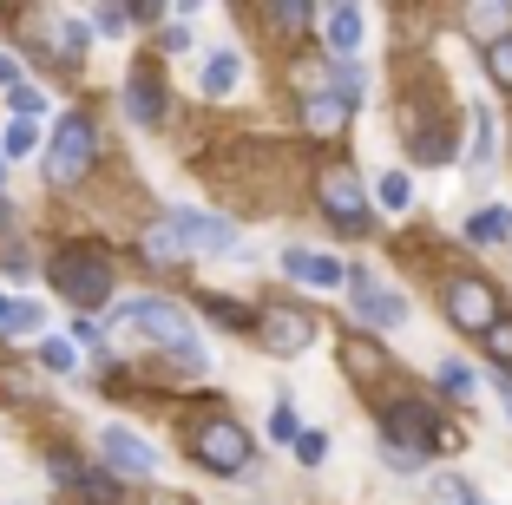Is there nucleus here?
Listing matches in <instances>:
<instances>
[{
    "label": "nucleus",
    "instance_id": "1",
    "mask_svg": "<svg viewBox=\"0 0 512 505\" xmlns=\"http://www.w3.org/2000/svg\"><path fill=\"white\" fill-rule=\"evenodd\" d=\"M119 322L132 328V335H145V342H158L184 374H204V368H211V355H204V342L191 335V322H184L178 302H165V296H132L119 309Z\"/></svg>",
    "mask_w": 512,
    "mask_h": 505
},
{
    "label": "nucleus",
    "instance_id": "2",
    "mask_svg": "<svg viewBox=\"0 0 512 505\" xmlns=\"http://www.w3.org/2000/svg\"><path fill=\"white\" fill-rule=\"evenodd\" d=\"M92 158H99V132H92V119L66 112V119L53 125V138H46V151H40V171H46V184H79L92 171Z\"/></svg>",
    "mask_w": 512,
    "mask_h": 505
},
{
    "label": "nucleus",
    "instance_id": "3",
    "mask_svg": "<svg viewBox=\"0 0 512 505\" xmlns=\"http://www.w3.org/2000/svg\"><path fill=\"white\" fill-rule=\"evenodd\" d=\"M53 289L73 309H106L112 302V263L99 250H60L53 256Z\"/></svg>",
    "mask_w": 512,
    "mask_h": 505
},
{
    "label": "nucleus",
    "instance_id": "4",
    "mask_svg": "<svg viewBox=\"0 0 512 505\" xmlns=\"http://www.w3.org/2000/svg\"><path fill=\"white\" fill-rule=\"evenodd\" d=\"M191 453H197V466L237 479V473H250L256 446H250V433H243L230 414H211V420H197V427H191Z\"/></svg>",
    "mask_w": 512,
    "mask_h": 505
},
{
    "label": "nucleus",
    "instance_id": "5",
    "mask_svg": "<svg viewBox=\"0 0 512 505\" xmlns=\"http://www.w3.org/2000/svg\"><path fill=\"white\" fill-rule=\"evenodd\" d=\"M440 302H447L453 328H467V335H486V328L506 315L499 296H493V283H480V276H447V283H440Z\"/></svg>",
    "mask_w": 512,
    "mask_h": 505
},
{
    "label": "nucleus",
    "instance_id": "6",
    "mask_svg": "<svg viewBox=\"0 0 512 505\" xmlns=\"http://www.w3.org/2000/svg\"><path fill=\"white\" fill-rule=\"evenodd\" d=\"M381 440L407 446V453H434V446L447 440V427H440L434 407H421V401H388L381 407Z\"/></svg>",
    "mask_w": 512,
    "mask_h": 505
},
{
    "label": "nucleus",
    "instance_id": "7",
    "mask_svg": "<svg viewBox=\"0 0 512 505\" xmlns=\"http://www.w3.org/2000/svg\"><path fill=\"white\" fill-rule=\"evenodd\" d=\"M165 223H171V237H178L184 256H224V250H237V223L211 217V210H171Z\"/></svg>",
    "mask_w": 512,
    "mask_h": 505
},
{
    "label": "nucleus",
    "instance_id": "8",
    "mask_svg": "<svg viewBox=\"0 0 512 505\" xmlns=\"http://www.w3.org/2000/svg\"><path fill=\"white\" fill-rule=\"evenodd\" d=\"M342 283H348V302H355V315H362L368 328H401V322H407V302H401V289L375 283L368 269H348Z\"/></svg>",
    "mask_w": 512,
    "mask_h": 505
},
{
    "label": "nucleus",
    "instance_id": "9",
    "mask_svg": "<svg viewBox=\"0 0 512 505\" xmlns=\"http://www.w3.org/2000/svg\"><path fill=\"white\" fill-rule=\"evenodd\" d=\"M322 210H329V223L342 230V237H362L368 230V204H362L355 171H322Z\"/></svg>",
    "mask_w": 512,
    "mask_h": 505
},
{
    "label": "nucleus",
    "instance_id": "10",
    "mask_svg": "<svg viewBox=\"0 0 512 505\" xmlns=\"http://www.w3.org/2000/svg\"><path fill=\"white\" fill-rule=\"evenodd\" d=\"M99 453H106V466L119 479H151V473H158V453H151L132 427H106V433H99Z\"/></svg>",
    "mask_w": 512,
    "mask_h": 505
},
{
    "label": "nucleus",
    "instance_id": "11",
    "mask_svg": "<svg viewBox=\"0 0 512 505\" xmlns=\"http://www.w3.org/2000/svg\"><path fill=\"white\" fill-rule=\"evenodd\" d=\"M53 479H60V486H73L86 505H119V479H112V473H92V466H79L73 453H53Z\"/></svg>",
    "mask_w": 512,
    "mask_h": 505
},
{
    "label": "nucleus",
    "instance_id": "12",
    "mask_svg": "<svg viewBox=\"0 0 512 505\" xmlns=\"http://www.w3.org/2000/svg\"><path fill=\"white\" fill-rule=\"evenodd\" d=\"M256 328H263V342H270L276 355H296V348L316 342V328H309V315H302V309H263V315H256Z\"/></svg>",
    "mask_w": 512,
    "mask_h": 505
},
{
    "label": "nucleus",
    "instance_id": "13",
    "mask_svg": "<svg viewBox=\"0 0 512 505\" xmlns=\"http://www.w3.org/2000/svg\"><path fill=\"white\" fill-rule=\"evenodd\" d=\"M316 27H322V40H329L335 60H348V53L362 46V33H368V14L362 7H316Z\"/></svg>",
    "mask_w": 512,
    "mask_h": 505
},
{
    "label": "nucleus",
    "instance_id": "14",
    "mask_svg": "<svg viewBox=\"0 0 512 505\" xmlns=\"http://www.w3.org/2000/svg\"><path fill=\"white\" fill-rule=\"evenodd\" d=\"M125 112H132V125H158L165 119V86L151 79V66H138V73L125 79Z\"/></svg>",
    "mask_w": 512,
    "mask_h": 505
},
{
    "label": "nucleus",
    "instance_id": "15",
    "mask_svg": "<svg viewBox=\"0 0 512 505\" xmlns=\"http://www.w3.org/2000/svg\"><path fill=\"white\" fill-rule=\"evenodd\" d=\"M283 269L296 276V283H309V289H342V263L322 256V250H289Z\"/></svg>",
    "mask_w": 512,
    "mask_h": 505
},
{
    "label": "nucleus",
    "instance_id": "16",
    "mask_svg": "<svg viewBox=\"0 0 512 505\" xmlns=\"http://www.w3.org/2000/svg\"><path fill=\"white\" fill-rule=\"evenodd\" d=\"M348 112H355V99H342V92H309L302 99V119H309V132H335V125H348Z\"/></svg>",
    "mask_w": 512,
    "mask_h": 505
},
{
    "label": "nucleus",
    "instance_id": "17",
    "mask_svg": "<svg viewBox=\"0 0 512 505\" xmlns=\"http://www.w3.org/2000/svg\"><path fill=\"white\" fill-rule=\"evenodd\" d=\"M237 79H243V60H237V53H211V60H204V92H211V99L237 92Z\"/></svg>",
    "mask_w": 512,
    "mask_h": 505
},
{
    "label": "nucleus",
    "instance_id": "18",
    "mask_svg": "<svg viewBox=\"0 0 512 505\" xmlns=\"http://www.w3.org/2000/svg\"><path fill=\"white\" fill-rule=\"evenodd\" d=\"M40 322H46V315L33 309V302L0 296V335H40Z\"/></svg>",
    "mask_w": 512,
    "mask_h": 505
},
{
    "label": "nucleus",
    "instance_id": "19",
    "mask_svg": "<svg viewBox=\"0 0 512 505\" xmlns=\"http://www.w3.org/2000/svg\"><path fill=\"white\" fill-rule=\"evenodd\" d=\"M467 237L473 243H506L512 237V210H473V217H467Z\"/></svg>",
    "mask_w": 512,
    "mask_h": 505
},
{
    "label": "nucleus",
    "instance_id": "20",
    "mask_svg": "<svg viewBox=\"0 0 512 505\" xmlns=\"http://www.w3.org/2000/svg\"><path fill=\"white\" fill-rule=\"evenodd\" d=\"M204 315H211L217 328H256V309H243V302H230V296H204Z\"/></svg>",
    "mask_w": 512,
    "mask_h": 505
},
{
    "label": "nucleus",
    "instance_id": "21",
    "mask_svg": "<svg viewBox=\"0 0 512 505\" xmlns=\"http://www.w3.org/2000/svg\"><path fill=\"white\" fill-rule=\"evenodd\" d=\"M270 27L296 40L302 27H316V7H302V0H283V7H270Z\"/></svg>",
    "mask_w": 512,
    "mask_h": 505
},
{
    "label": "nucleus",
    "instance_id": "22",
    "mask_svg": "<svg viewBox=\"0 0 512 505\" xmlns=\"http://www.w3.org/2000/svg\"><path fill=\"white\" fill-rule=\"evenodd\" d=\"M145 256H151V263H184L178 237H171V223H151V230H145Z\"/></svg>",
    "mask_w": 512,
    "mask_h": 505
},
{
    "label": "nucleus",
    "instance_id": "23",
    "mask_svg": "<svg viewBox=\"0 0 512 505\" xmlns=\"http://www.w3.org/2000/svg\"><path fill=\"white\" fill-rule=\"evenodd\" d=\"M53 40H60V60H86L92 33L79 27V20H53Z\"/></svg>",
    "mask_w": 512,
    "mask_h": 505
},
{
    "label": "nucleus",
    "instance_id": "24",
    "mask_svg": "<svg viewBox=\"0 0 512 505\" xmlns=\"http://www.w3.org/2000/svg\"><path fill=\"white\" fill-rule=\"evenodd\" d=\"M486 73H493L499 86L512 92V33H499V40H486Z\"/></svg>",
    "mask_w": 512,
    "mask_h": 505
},
{
    "label": "nucleus",
    "instance_id": "25",
    "mask_svg": "<svg viewBox=\"0 0 512 505\" xmlns=\"http://www.w3.org/2000/svg\"><path fill=\"white\" fill-rule=\"evenodd\" d=\"M7 105H14V112H20V119H40V112H46V92L40 86H27V79H20V86H7Z\"/></svg>",
    "mask_w": 512,
    "mask_h": 505
},
{
    "label": "nucleus",
    "instance_id": "26",
    "mask_svg": "<svg viewBox=\"0 0 512 505\" xmlns=\"http://www.w3.org/2000/svg\"><path fill=\"white\" fill-rule=\"evenodd\" d=\"M467 27L486 33V40H499V33L512 27V14H506V7H467Z\"/></svg>",
    "mask_w": 512,
    "mask_h": 505
},
{
    "label": "nucleus",
    "instance_id": "27",
    "mask_svg": "<svg viewBox=\"0 0 512 505\" xmlns=\"http://www.w3.org/2000/svg\"><path fill=\"white\" fill-rule=\"evenodd\" d=\"M375 197H381V210H407V197H414V184H407V171H388V178L375 184Z\"/></svg>",
    "mask_w": 512,
    "mask_h": 505
},
{
    "label": "nucleus",
    "instance_id": "28",
    "mask_svg": "<svg viewBox=\"0 0 512 505\" xmlns=\"http://www.w3.org/2000/svg\"><path fill=\"white\" fill-rule=\"evenodd\" d=\"M0 145H7V151H0V158H27V151H40V132H33L27 119H14V125H7V138H0Z\"/></svg>",
    "mask_w": 512,
    "mask_h": 505
},
{
    "label": "nucleus",
    "instance_id": "29",
    "mask_svg": "<svg viewBox=\"0 0 512 505\" xmlns=\"http://www.w3.org/2000/svg\"><path fill=\"white\" fill-rule=\"evenodd\" d=\"M40 361H46L53 374H73V368H79V361H73V342H60V335H46V342H40Z\"/></svg>",
    "mask_w": 512,
    "mask_h": 505
},
{
    "label": "nucleus",
    "instance_id": "30",
    "mask_svg": "<svg viewBox=\"0 0 512 505\" xmlns=\"http://www.w3.org/2000/svg\"><path fill=\"white\" fill-rule=\"evenodd\" d=\"M486 158H493V119L473 112V171H486Z\"/></svg>",
    "mask_w": 512,
    "mask_h": 505
},
{
    "label": "nucleus",
    "instance_id": "31",
    "mask_svg": "<svg viewBox=\"0 0 512 505\" xmlns=\"http://www.w3.org/2000/svg\"><path fill=\"white\" fill-rule=\"evenodd\" d=\"M440 387H447L453 401H467V394H473V374L460 368V361H440Z\"/></svg>",
    "mask_w": 512,
    "mask_h": 505
},
{
    "label": "nucleus",
    "instance_id": "32",
    "mask_svg": "<svg viewBox=\"0 0 512 505\" xmlns=\"http://www.w3.org/2000/svg\"><path fill=\"white\" fill-rule=\"evenodd\" d=\"M381 460L394 466V473H421L427 466V453H407V446H394V440H381Z\"/></svg>",
    "mask_w": 512,
    "mask_h": 505
},
{
    "label": "nucleus",
    "instance_id": "33",
    "mask_svg": "<svg viewBox=\"0 0 512 505\" xmlns=\"http://www.w3.org/2000/svg\"><path fill=\"white\" fill-rule=\"evenodd\" d=\"M486 348H493V361H512V315H499V322L486 328Z\"/></svg>",
    "mask_w": 512,
    "mask_h": 505
},
{
    "label": "nucleus",
    "instance_id": "34",
    "mask_svg": "<svg viewBox=\"0 0 512 505\" xmlns=\"http://www.w3.org/2000/svg\"><path fill=\"white\" fill-rule=\"evenodd\" d=\"M440 505H486V499H473L467 479H440Z\"/></svg>",
    "mask_w": 512,
    "mask_h": 505
},
{
    "label": "nucleus",
    "instance_id": "35",
    "mask_svg": "<svg viewBox=\"0 0 512 505\" xmlns=\"http://www.w3.org/2000/svg\"><path fill=\"white\" fill-rule=\"evenodd\" d=\"M296 453H302V466H322L329 440H322V433H296Z\"/></svg>",
    "mask_w": 512,
    "mask_h": 505
},
{
    "label": "nucleus",
    "instance_id": "36",
    "mask_svg": "<svg viewBox=\"0 0 512 505\" xmlns=\"http://www.w3.org/2000/svg\"><path fill=\"white\" fill-rule=\"evenodd\" d=\"M270 433H276V440H296V407H289V401H276V414H270Z\"/></svg>",
    "mask_w": 512,
    "mask_h": 505
},
{
    "label": "nucleus",
    "instance_id": "37",
    "mask_svg": "<svg viewBox=\"0 0 512 505\" xmlns=\"http://www.w3.org/2000/svg\"><path fill=\"white\" fill-rule=\"evenodd\" d=\"M92 27H99V33H125L132 20H125V7H99V14H92Z\"/></svg>",
    "mask_w": 512,
    "mask_h": 505
},
{
    "label": "nucleus",
    "instance_id": "38",
    "mask_svg": "<svg viewBox=\"0 0 512 505\" xmlns=\"http://www.w3.org/2000/svg\"><path fill=\"white\" fill-rule=\"evenodd\" d=\"M0 86H20V66L7 60V53H0Z\"/></svg>",
    "mask_w": 512,
    "mask_h": 505
},
{
    "label": "nucleus",
    "instance_id": "39",
    "mask_svg": "<svg viewBox=\"0 0 512 505\" xmlns=\"http://www.w3.org/2000/svg\"><path fill=\"white\" fill-rule=\"evenodd\" d=\"M0 178H7V158H0Z\"/></svg>",
    "mask_w": 512,
    "mask_h": 505
}]
</instances>
